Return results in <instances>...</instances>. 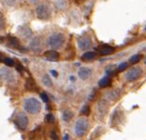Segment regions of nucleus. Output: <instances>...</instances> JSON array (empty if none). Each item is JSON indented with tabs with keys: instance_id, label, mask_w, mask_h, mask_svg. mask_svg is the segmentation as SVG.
Here are the masks:
<instances>
[{
	"instance_id": "4",
	"label": "nucleus",
	"mask_w": 146,
	"mask_h": 140,
	"mask_svg": "<svg viewBox=\"0 0 146 140\" xmlns=\"http://www.w3.org/2000/svg\"><path fill=\"white\" fill-rule=\"evenodd\" d=\"M143 71L140 67H133L129 69L125 74V78L127 82H135L141 77Z\"/></svg>"
},
{
	"instance_id": "25",
	"label": "nucleus",
	"mask_w": 146,
	"mask_h": 140,
	"mask_svg": "<svg viewBox=\"0 0 146 140\" xmlns=\"http://www.w3.org/2000/svg\"><path fill=\"white\" fill-rule=\"evenodd\" d=\"M41 98H42V99H43L44 102H46V103L48 102V96L47 94H45V93H42V94H41Z\"/></svg>"
},
{
	"instance_id": "20",
	"label": "nucleus",
	"mask_w": 146,
	"mask_h": 140,
	"mask_svg": "<svg viewBox=\"0 0 146 140\" xmlns=\"http://www.w3.org/2000/svg\"><path fill=\"white\" fill-rule=\"evenodd\" d=\"M127 66H129L127 62L121 63L120 65L118 66V68H117V71H119V73H121V71H124L126 69H127Z\"/></svg>"
},
{
	"instance_id": "16",
	"label": "nucleus",
	"mask_w": 146,
	"mask_h": 140,
	"mask_svg": "<svg viewBox=\"0 0 146 140\" xmlns=\"http://www.w3.org/2000/svg\"><path fill=\"white\" fill-rule=\"evenodd\" d=\"M31 34H32V32L28 27L27 28H23V29L20 30V34L24 38H28L31 35Z\"/></svg>"
},
{
	"instance_id": "14",
	"label": "nucleus",
	"mask_w": 146,
	"mask_h": 140,
	"mask_svg": "<svg viewBox=\"0 0 146 140\" xmlns=\"http://www.w3.org/2000/svg\"><path fill=\"white\" fill-rule=\"evenodd\" d=\"M110 84H111V79H110V77H108V76L103 77L99 81V87L102 88L107 87L108 85H110Z\"/></svg>"
},
{
	"instance_id": "17",
	"label": "nucleus",
	"mask_w": 146,
	"mask_h": 140,
	"mask_svg": "<svg viewBox=\"0 0 146 140\" xmlns=\"http://www.w3.org/2000/svg\"><path fill=\"white\" fill-rule=\"evenodd\" d=\"M141 58H142V56L141 55V54H136V55L132 56L129 59V62L131 64H136V63H138L139 61H140V60L141 59Z\"/></svg>"
},
{
	"instance_id": "19",
	"label": "nucleus",
	"mask_w": 146,
	"mask_h": 140,
	"mask_svg": "<svg viewBox=\"0 0 146 140\" xmlns=\"http://www.w3.org/2000/svg\"><path fill=\"white\" fill-rule=\"evenodd\" d=\"M9 46H13V48H17L19 46V40L16 38V37H9Z\"/></svg>"
},
{
	"instance_id": "26",
	"label": "nucleus",
	"mask_w": 146,
	"mask_h": 140,
	"mask_svg": "<svg viewBox=\"0 0 146 140\" xmlns=\"http://www.w3.org/2000/svg\"><path fill=\"white\" fill-rule=\"evenodd\" d=\"M47 120H48V122H49V123H52V122L54 121V116H53V114H48Z\"/></svg>"
},
{
	"instance_id": "5",
	"label": "nucleus",
	"mask_w": 146,
	"mask_h": 140,
	"mask_svg": "<svg viewBox=\"0 0 146 140\" xmlns=\"http://www.w3.org/2000/svg\"><path fill=\"white\" fill-rule=\"evenodd\" d=\"M91 39L88 35H83L77 39V46L82 51H86L91 48Z\"/></svg>"
},
{
	"instance_id": "3",
	"label": "nucleus",
	"mask_w": 146,
	"mask_h": 140,
	"mask_svg": "<svg viewBox=\"0 0 146 140\" xmlns=\"http://www.w3.org/2000/svg\"><path fill=\"white\" fill-rule=\"evenodd\" d=\"M88 129V122L85 118H80L78 119L74 125V133L77 136H83L87 133Z\"/></svg>"
},
{
	"instance_id": "27",
	"label": "nucleus",
	"mask_w": 146,
	"mask_h": 140,
	"mask_svg": "<svg viewBox=\"0 0 146 140\" xmlns=\"http://www.w3.org/2000/svg\"><path fill=\"white\" fill-rule=\"evenodd\" d=\"M38 1V0H29V2H31V3H36Z\"/></svg>"
},
{
	"instance_id": "29",
	"label": "nucleus",
	"mask_w": 146,
	"mask_h": 140,
	"mask_svg": "<svg viewBox=\"0 0 146 140\" xmlns=\"http://www.w3.org/2000/svg\"><path fill=\"white\" fill-rule=\"evenodd\" d=\"M0 61H1V56H0Z\"/></svg>"
},
{
	"instance_id": "18",
	"label": "nucleus",
	"mask_w": 146,
	"mask_h": 140,
	"mask_svg": "<svg viewBox=\"0 0 146 140\" xmlns=\"http://www.w3.org/2000/svg\"><path fill=\"white\" fill-rule=\"evenodd\" d=\"M42 82H43L45 87H52V82H51L50 79H49V77L48 76V75H45V76L43 77V79H42Z\"/></svg>"
},
{
	"instance_id": "6",
	"label": "nucleus",
	"mask_w": 146,
	"mask_h": 140,
	"mask_svg": "<svg viewBox=\"0 0 146 140\" xmlns=\"http://www.w3.org/2000/svg\"><path fill=\"white\" fill-rule=\"evenodd\" d=\"M35 14L36 17L40 20H47L49 17V10L47 5L40 4L36 7L35 9Z\"/></svg>"
},
{
	"instance_id": "10",
	"label": "nucleus",
	"mask_w": 146,
	"mask_h": 140,
	"mask_svg": "<svg viewBox=\"0 0 146 140\" xmlns=\"http://www.w3.org/2000/svg\"><path fill=\"white\" fill-rule=\"evenodd\" d=\"M91 73L92 71L90 68L83 67L79 70V71H78V76H79V78L81 79V80L86 81L91 76Z\"/></svg>"
},
{
	"instance_id": "7",
	"label": "nucleus",
	"mask_w": 146,
	"mask_h": 140,
	"mask_svg": "<svg viewBox=\"0 0 146 140\" xmlns=\"http://www.w3.org/2000/svg\"><path fill=\"white\" fill-rule=\"evenodd\" d=\"M0 78L4 82L9 83V84H11V83L15 81V76H14L13 73L9 69L5 67L0 69Z\"/></svg>"
},
{
	"instance_id": "9",
	"label": "nucleus",
	"mask_w": 146,
	"mask_h": 140,
	"mask_svg": "<svg viewBox=\"0 0 146 140\" xmlns=\"http://www.w3.org/2000/svg\"><path fill=\"white\" fill-rule=\"evenodd\" d=\"M29 48L34 52H40L42 48H43V45H42V41L40 37H35L31 40L29 44Z\"/></svg>"
},
{
	"instance_id": "15",
	"label": "nucleus",
	"mask_w": 146,
	"mask_h": 140,
	"mask_svg": "<svg viewBox=\"0 0 146 140\" xmlns=\"http://www.w3.org/2000/svg\"><path fill=\"white\" fill-rule=\"evenodd\" d=\"M67 5H68V3H67L66 0H57L55 2L56 8L60 10H64L67 8Z\"/></svg>"
},
{
	"instance_id": "2",
	"label": "nucleus",
	"mask_w": 146,
	"mask_h": 140,
	"mask_svg": "<svg viewBox=\"0 0 146 140\" xmlns=\"http://www.w3.org/2000/svg\"><path fill=\"white\" fill-rule=\"evenodd\" d=\"M65 42V37L63 34L54 33L48 38V45L52 49H59L63 46Z\"/></svg>"
},
{
	"instance_id": "1",
	"label": "nucleus",
	"mask_w": 146,
	"mask_h": 140,
	"mask_svg": "<svg viewBox=\"0 0 146 140\" xmlns=\"http://www.w3.org/2000/svg\"><path fill=\"white\" fill-rule=\"evenodd\" d=\"M23 109L30 114H36L41 110V103L37 98H29L24 101Z\"/></svg>"
},
{
	"instance_id": "12",
	"label": "nucleus",
	"mask_w": 146,
	"mask_h": 140,
	"mask_svg": "<svg viewBox=\"0 0 146 140\" xmlns=\"http://www.w3.org/2000/svg\"><path fill=\"white\" fill-rule=\"evenodd\" d=\"M45 57L47 58L48 60H54V61H56V60H58L59 58H60V55L59 53L55 51L54 49L52 50H48V51L45 52Z\"/></svg>"
},
{
	"instance_id": "28",
	"label": "nucleus",
	"mask_w": 146,
	"mask_h": 140,
	"mask_svg": "<svg viewBox=\"0 0 146 140\" xmlns=\"http://www.w3.org/2000/svg\"><path fill=\"white\" fill-rule=\"evenodd\" d=\"M144 63L146 64V57H145V58H144Z\"/></svg>"
},
{
	"instance_id": "13",
	"label": "nucleus",
	"mask_w": 146,
	"mask_h": 140,
	"mask_svg": "<svg viewBox=\"0 0 146 140\" xmlns=\"http://www.w3.org/2000/svg\"><path fill=\"white\" fill-rule=\"evenodd\" d=\"M81 59L85 60V61H90V60H93L96 59V53L92 52V51L85 52L83 55H82Z\"/></svg>"
},
{
	"instance_id": "24",
	"label": "nucleus",
	"mask_w": 146,
	"mask_h": 140,
	"mask_svg": "<svg viewBox=\"0 0 146 140\" xmlns=\"http://www.w3.org/2000/svg\"><path fill=\"white\" fill-rule=\"evenodd\" d=\"M88 113H90V107L88 105H85L81 110V114H83V115H88Z\"/></svg>"
},
{
	"instance_id": "21",
	"label": "nucleus",
	"mask_w": 146,
	"mask_h": 140,
	"mask_svg": "<svg viewBox=\"0 0 146 140\" xmlns=\"http://www.w3.org/2000/svg\"><path fill=\"white\" fill-rule=\"evenodd\" d=\"M4 62L6 64V66H9V67H13L14 65H15V62H14V60L12 59H10V58L5 59Z\"/></svg>"
},
{
	"instance_id": "23",
	"label": "nucleus",
	"mask_w": 146,
	"mask_h": 140,
	"mask_svg": "<svg viewBox=\"0 0 146 140\" xmlns=\"http://www.w3.org/2000/svg\"><path fill=\"white\" fill-rule=\"evenodd\" d=\"M4 29H5V20H4V17L2 15V13L0 12V31H2Z\"/></svg>"
},
{
	"instance_id": "8",
	"label": "nucleus",
	"mask_w": 146,
	"mask_h": 140,
	"mask_svg": "<svg viewBox=\"0 0 146 140\" xmlns=\"http://www.w3.org/2000/svg\"><path fill=\"white\" fill-rule=\"evenodd\" d=\"M28 123H29V120H28V117L23 113H19L16 116L15 119V124L17 125V127L21 129V130H25L27 128Z\"/></svg>"
},
{
	"instance_id": "11",
	"label": "nucleus",
	"mask_w": 146,
	"mask_h": 140,
	"mask_svg": "<svg viewBox=\"0 0 146 140\" xmlns=\"http://www.w3.org/2000/svg\"><path fill=\"white\" fill-rule=\"evenodd\" d=\"M113 52H115V48H113V46H108V45L102 46L99 48V53L103 56L110 55V54H113Z\"/></svg>"
},
{
	"instance_id": "22",
	"label": "nucleus",
	"mask_w": 146,
	"mask_h": 140,
	"mask_svg": "<svg viewBox=\"0 0 146 140\" xmlns=\"http://www.w3.org/2000/svg\"><path fill=\"white\" fill-rule=\"evenodd\" d=\"M73 116V113L71 112L70 110H66L64 113H63V119H64V121H68L70 120L71 118H72Z\"/></svg>"
}]
</instances>
